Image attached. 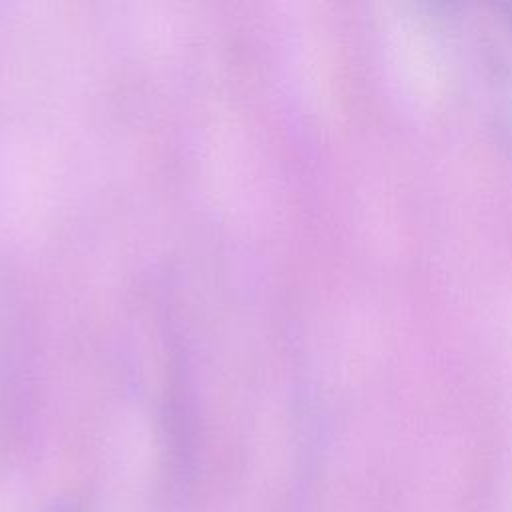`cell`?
Segmentation results:
<instances>
[{
    "label": "cell",
    "instance_id": "1",
    "mask_svg": "<svg viewBox=\"0 0 512 512\" xmlns=\"http://www.w3.org/2000/svg\"><path fill=\"white\" fill-rule=\"evenodd\" d=\"M502 10H504V20H506L508 26L512 28V4H504Z\"/></svg>",
    "mask_w": 512,
    "mask_h": 512
}]
</instances>
